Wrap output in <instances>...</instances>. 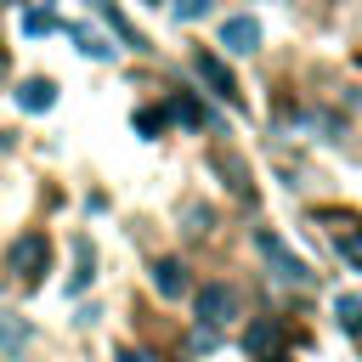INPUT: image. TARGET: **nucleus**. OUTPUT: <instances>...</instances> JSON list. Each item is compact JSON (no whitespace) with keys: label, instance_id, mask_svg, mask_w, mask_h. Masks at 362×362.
Wrapping results in <instances>:
<instances>
[{"label":"nucleus","instance_id":"obj_8","mask_svg":"<svg viewBox=\"0 0 362 362\" xmlns=\"http://www.w3.org/2000/svg\"><path fill=\"white\" fill-rule=\"evenodd\" d=\"M153 288H158V294H170V300H175V294H181V288H187V272H181V266H175V260H158V266H153Z\"/></svg>","mask_w":362,"mask_h":362},{"label":"nucleus","instance_id":"obj_7","mask_svg":"<svg viewBox=\"0 0 362 362\" xmlns=\"http://www.w3.org/2000/svg\"><path fill=\"white\" fill-rule=\"evenodd\" d=\"M260 249H266V255H272V260L283 266V277H288V283H305V277H311V272H305V266H300V260L288 255V243H283V238H272V232H260Z\"/></svg>","mask_w":362,"mask_h":362},{"label":"nucleus","instance_id":"obj_16","mask_svg":"<svg viewBox=\"0 0 362 362\" xmlns=\"http://www.w3.org/2000/svg\"><path fill=\"white\" fill-rule=\"evenodd\" d=\"M339 255H345L351 266H362V238H339Z\"/></svg>","mask_w":362,"mask_h":362},{"label":"nucleus","instance_id":"obj_18","mask_svg":"<svg viewBox=\"0 0 362 362\" xmlns=\"http://www.w3.org/2000/svg\"><path fill=\"white\" fill-rule=\"evenodd\" d=\"M0 147H6V136H0Z\"/></svg>","mask_w":362,"mask_h":362},{"label":"nucleus","instance_id":"obj_2","mask_svg":"<svg viewBox=\"0 0 362 362\" xmlns=\"http://www.w3.org/2000/svg\"><path fill=\"white\" fill-rule=\"evenodd\" d=\"M232 311H238V294H232L226 283H215V288L198 294V322H204V328H226Z\"/></svg>","mask_w":362,"mask_h":362},{"label":"nucleus","instance_id":"obj_6","mask_svg":"<svg viewBox=\"0 0 362 362\" xmlns=\"http://www.w3.org/2000/svg\"><path fill=\"white\" fill-rule=\"evenodd\" d=\"M51 102H57V85H51V79H23V85H17V107H23V113H45Z\"/></svg>","mask_w":362,"mask_h":362},{"label":"nucleus","instance_id":"obj_5","mask_svg":"<svg viewBox=\"0 0 362 362\" xmlns=\"http://www.w3.org/2000/svg\"><path fill=\"white\" fill-rule=\"evenodd\" d=\"M28 339H34L28 317H17V311H6V305H0V351H6V356H17V351H28Z\"/></svg>","mask_w":362,"mask_h":362},{"label":"nucleus","instance_id":"obj_17","mask_svg":"<svg viewBox=\"0 0 362 362\" xmlns=\"http://www.w3.org/2000/svg\"><path fill=\"white\" fill-rule=\"evenodd\" d=\"M119 362H147V356H136V351H119Z\"/></svg>","mask_w":362,"mask_h":362},{"label":"nucleus","instance_id":"obj_4","mask_svg":"<svg viewBox=\"0 0 362 362\" xmlns=\"http://www.w3.org/2000/svg\"><path fill=\"white\" fill-rule=\"evenodd\" d=\"M192 68H198V79H209V90H215V96H226L232 107H243V102H238V79H232L209 51H198V57H192Z\"/></svg>","mask_w":362,"mask_h":362},{"label":"nucleus","instance_id":"obj_15","mask_svg":"<svg viewBox=\"0 0 362 362\" xmlns=\"http://www.w3.org/2000/svg\"><path fill=\"white\" fill-rule=\"evenodd\" d=\"M158 124H164V113H158V107H147V113H141V119H136V130H141V136H153V130H158Z\"/></svg>","mask_w":362,"mask_h":362},{"label":"nucleus","instance_id":"obj_9","mask_svg":"<svg viewBox=\"0 0 362 362\" xmlns=\"http://www.w3.org/2000/svg\"><path fill=\"white\" fill-rule=\"evenodd\" d=\"M62 28H68V34H74V40H79V51H85V57H102V62H107V57H113V45H107V40H96V34H90V28H79V23H62Z\"/></svg>","mask_w":362,"mask_h":362},{"label":"nucleus","instance_id":"obj_11","mask_svg":"<svg viewBox=\"0 0 362 362\" xmlns=\"http://www.w3.org/2000/svg\"><path fill=\"white\" fill-rule=\"evenodd\" d=\"M51 28H62L57 11H28V17H23V34H51Z\"/></svg>","mask_w":362,"mask_h":362},{"label":"nucleus","instance_id":"obj_3","mask_svg":"<svg viewBox=\"0 0 362 362\" xmlns=\"http://www.w3.org/2000/svg\"><path fill=\"white\" fill-rule=\"evenodd\" d=\"M221 45L238 51V57L260 51V23H255V17H226V23H221Z\"/></svg>","mask_w":362,"mask_h":362},{"label":"nucleus","instance_id":"obj_14","mask_svg":"<svg viewBox=\"0 0 362 362\" xmlns=\"http://www.w3.org/2000/svg\"><path fill=\"white\" fill-rule=\"evenodd\" d=\"M175 113H181V119H187V124H204V107H198V102H192V96H181V102H175Z\"/></svg>","mask_w":362,"mask_h":362},{"label":"nucleus","instance_id":"obj_1","mask_svg":"<svg viewBox=\"0 0 362 362\" xmlns=\"http://www.w3.org/2000/svg\"><path fill=\"white\" fill-rule=\"evenodd\" d=\"M51 266V243L40 238V232H28V238H17L11 243V272L23 277V283H40V272Z\"/></svg>","mask_w":362,"mask_h":362},{"label":"nucleus","instance_id":"obj_12","mask_svg":"<svg viewBox=\"0 0 362 362\" xmlns=\"http://www.w3.org/2000/svg\"><path fill=\"white\" fill-rule=\"evenodd\" d=\"M85 277H96V255H90V243H79V272H74L68 288H85Z\"/></svg>","mask_w":362,"mask_h":362},{"label":"nucleus","instance_id":"obj_13","mask_svg":"<svg viewBox=\"0 0 362 362\" xmlns=\"http://www.w3.org/2000/svg\"><path fill=\"white\" fill-rule=\"evenodd\" d=\"M175 17L181 23H198V17H209V0H175Z\"/></svg>","mask_w":362,"mask_h":362},{"label":"nucleus","instance_id":"obj_10","mask_svg":"<svg viewBox=\"0 0 362 362\" xmlns=\"http://www.w3.org/2000/svg\"><path fill=\"white\" fill-rule=\"evenodd\" d=\"M334 311H339L345 334H362V300H356V294H339V300H334Z\"/></svg>","mask_w":362,"mask_h":362}]
</instances>
